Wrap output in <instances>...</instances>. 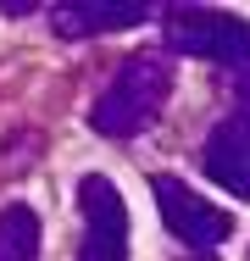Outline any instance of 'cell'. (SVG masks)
I'll use <instances>...</instances> for the list:
<instances>
[{"instance_id": "obj_1", "label": "cell", "mask_w": 250, "mask_h": 261, "mask_svg": "<svg viewBox=\"0 0 250 261\" xmlns=\"http://www.w3.org/2000/svg\"><path fill=\"white\" fill-rule=\"evenodd\" d=\"M167 95H172V61L156 56V50H139V56H128V61L111 72V84L95 95V106H89V128L106 134V139L145 134L150 122L161 117Z\"/></svg>"}, {"instance_id": "obj_2", "label": "cell", "mask_w": 250, "mask_h": 261, "mask_svg": "<svg viewBox=\"0 0 250 261\" xmlns=\"http://www.w3.org/2000/svg\"><path fill=\"white\" fill-rule=\"evenodd\" d=\"M161 39L172 56H195L217 67H250V22L234 11H206V6H172L161 17Z\"/></svg>"}, {"instance_id": "obj_3", "label": "cell", "mask_w": 250, "mask_h": 261, "mask_svg": "<svg viewBox=\"0 0 250 261\" xmlns=\"http://www.w3.org/2000/svg\"><path fill=\"white\" fill-rule=\"evenodd\" d=\"M150 195H156L161 222L172 228V239H184L189 250H217V245L234 233V217H228L222 206H211L206 195H195L184 178L156 172V178H150Z\"/></svg>"}, {"instance_id": "obj_4", "label": "cell", "mask_w": 250, "mask_h": 261, "mask_svg": "<svg viewBox=\"0 0 250 261\" xmlns=\"http://www.w3.org/2000/svg\"><path fill=\"white\" fill-rule=\"evenodd\" d=\"M78 211H84V245L78 261H128V206L111 178H78Z\"/></svg>"}, {"instance_id": "obj_5", "label": "cell", "mask_w": 250, "mask_h": 261, "mask_svg": "<svg viewBox=\"0 0 250 261\" xmlns=\"http://www.w3.org/2000/svg\"><path fill=\"white\" fill-rule=\"evenodd\" d=\"M150 17L145 0H61L50 6V28L61 39H89V34H117V28H139Z\"/></svg>"}, {"instance_id": "obj_6", "label": "cell", "mask_w": 250, "mask_h": 261, "mask_svg": "<svg viewBox=\"0 0 250 261\" xmlns=\"http://www.w3.org/2000/svg\"><path fill=\"white\" fill-rule=\"evenodd\" d=\"M200 161H206V172H211V178H217L228 195L250 200V122H245V117L217 122V128L206 134V150H200Z\"/></svg>"}, {"instance_id": "obj_7", "label": "cell", "mask_w": 250, "mask_h": 261, "mask_svg": "<svg viewBox=\"0 0 250 261\" xmlns=\"http://www.w3.org/2000/svg\"><path fill=\"white\" fill-rule=\"evenodd\" d=\"M0 261H39V217L22 200L0 211Z\"/></svg>"}, {"instance_id": "obj_8", "label": "cell", "mask_w": 250, "mask_h": 261, "mask_svg": "<svg viewBox=\"0 0 250 261\" xmlns=\"http://www.w3.org/2000/svg\"><path fill=\"white\" fill-rule=\"evenodd\" d=\"M234 106H239V117L250 122V67H245V72H234Z\"/></svg>"}, {"instance_id": "obj_9", "label": "cell", "mask_w": 250, "mask_h": 261, "mask_svg": "<svg viewBox=\"0 0 250 261\" xmlns=\"http://www.w3.org/2000/svg\"><path fill=\"white\" fill-rule=\"evenodd\" d=\"M28 11H34L28 0H0V17H28Z\"/></svg>"}, {"instance_id": "obj_10", "label": "cell", "mask_w": 250, "mask_h": 261, "mask_svg": "<svg viewBox=\"0 0 250 261\" xmlns=\"http://www.w3.org/2000/svg\"><path fill=\"white\" fill-rule=\"evenodd\" d=\"M189 261H217V256H189Z\"/></svg>"}, {"instance_id": "obj_11", "label": "cell", "mask_w": 250, "mask_h": 261, "mask_svg": "<svg viewBox=\"0 0 250 261\" xmlns=\"http://www.w3.org/2000/svg\"><path fill=\"white\" fill-rule=\"evenodd\" d=\"M245 261H250V256H245Z\"/></svg>"}]
</instances>
